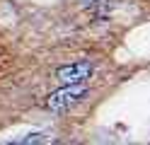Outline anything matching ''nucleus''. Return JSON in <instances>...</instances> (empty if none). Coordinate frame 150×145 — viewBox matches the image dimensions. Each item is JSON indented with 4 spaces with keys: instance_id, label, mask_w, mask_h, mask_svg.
<instances>
[{
    "instance_id": "nucleus-3",
    "label": "nucleus",
    "mask_w": 150,
    "mask_h": 145,
    "mask_svg": "<svg viewBox=\"0 0 150 145\" xmlns=\"http://www.w3.org/2000/svg\"><path fill=\"white\" fill-rule=\"evenodd\" d=\"M85 3H97V0H85Z\"/></svg>"
},
{
    "instance_id": "nucleus-2",
    "label": "nucleus",
    "mask_w": 150,
    "mask_h": 145,
    "mask_svg": "<svg viewBox=\"0 0 150 145\" xmlns=\"http://www.w3.org/2000/svg\"><path fill=\"white\" fill-rule=\"evenodd\" d=\"M90 75H92V65L90 63H70V65H63L58 70V80L63 85H80V82H85Z\"/></svg>"
},
{
    "instance_id": "nucleus-1",
    "label": "nucleus",
    "mask_w": 150,
    "mask_h": 145,
    "mask_svg": "<svg viewBox=\"0 0 150 145\" xmlns=\"http://www.w3.org/2000/svg\"><path fill=\"white\" fill-rule=\"evenodd\" d=\"M87 94L85 85H65L63 90H56L49 97V109L51 111H68L70 106H75L78 102H82V97Z\"/></svg>"
}]
</instances>
